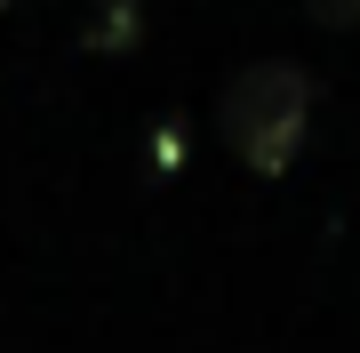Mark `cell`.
<instances>
[{
	"instance_id": "4",
	"label": "cell",
	"mask_w": 360,
	"mask_h": 353,
	"mask_svg": "<svg viewBox=\"0 0 360 353\" xmlns=\"http://www.w3.org/2000/svg\"><path fill=\"white\" fill-rule=\"evenodd\" d=\"M0 8H8V0H0Z\"/></svg>"
},
{
	"instance_id": "2",
	"label": "cell",
	"mask_w": 360,
	"mask_h": 353,
	"mask_svg": "<svg viewBox=\"0 0 360 353\" xmlns=\"http://www.w3.org/2000/svg\"><path fill=\"white\" fill-rule=\"evenodd\" d=\"M96 49H129V40H136V0H104V16H96Z\"/></svg>"
},
{
	"instance_id": "3",
	"label": "cell",
	"mask_w": 360,
	"mask_h": 353,
	"mask_svg": "<svg viewBox=\"0 0 360 353\" xmlns=\"http://www.w3.org/2000/svg\"><path fill=\"white\" fill-rule=\"evenodd\" d=\"M312 8V25H328V32H352L360 25V0H304Z\"/></svg>"
},
{
	"instance_id": "1",
	"label": "cell",
	"mask_w": 360,
	"mask_h": 353,
	"mask_svg": "<svg viewBox=\"0 0 360 353\" xmlns=\"http://www.w3.org/2000/svg\"><path fill=\"white\" fill-rule=\"evenodd\" d=\"M312 129V73L288 65V56H257V65L232 73L224 105H217V137L240 153L248 177H281L296 153H304Z\"/></svg>"
}]
</instances>
